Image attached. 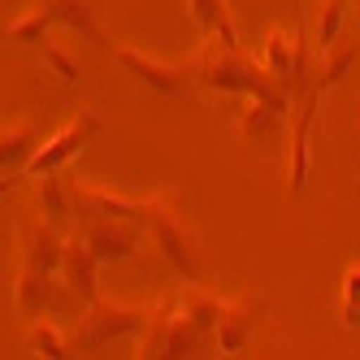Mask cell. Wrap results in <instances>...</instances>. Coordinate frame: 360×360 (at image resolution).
<instances>
[{
  "label": "cell",
  "mask_w": 360,
  "mask_h": 360,
  "mask_svg": "<svg viewBox=\"0 0 360 360\" xmlns=\"http://www.w3.org/2000/svg\"><path fill=\"white\" fill-rule=\"evenodd\" d=\"M195 79L209 91H230V96H248V100H269V105L291 113V87L265 70V61L243 57L239 48H230L221 39H213L195 61Z\"/></svg>",
  "instance_id": "obj_1"
},
{
  "label": "cell",
  "mask_w": 360,
  "mask_h": 360,
  "mask_svg": "<svg viewBox=\"0 0 360 360\" xmlns=\"http://www.w3.org/2000/svg\"><path fill=\"white\" fill-rule=\"evenodd\" d=\"M356 61V48H339V53H321V61H313V79L308 87L295 96L291 105V148H287V191L300 195L308 187V165H313V152H308V139H313V122L326 91L343 79V70Z\"/></svg>",
  "instance_id": "obj_2"
},
{
  "label": "cell",
  "mask_w": 360,
  "mask_h": 360,
  "mask_svg": "<svg viewBox=\"0 0 360 360\" xmlns=\"http://www.w3.org/2000/svg\"><path fill=\"white\" fill-rule=\"evenodd\" d=\"M213 352H221L217 334L187 317V308L178 304V291H169L161 304H152V321L139 334L143 360H183V356H213Z\"/></svg>",
  "instance_id": "obj_3"
},
{
  "label": "cell",
  "mask_w": 360,
  "mask_h": 360,
  "mask_svg": "<svg viewBox=\"0 0 360 360\" xmlns=\"http://www.w3.org/2000/svg\"><path fill=\"white\" fill-rule=\"evenodd\" d=\"M152 321V308H135V304H113V300H91L87 313L79 317V330H74V347L91 352L105 347L113 339H135L143 334Z\"/></svg>",
  "instance_id": "obj_4"
},
{
  "label": "cell",
  "mask_w": 360,
  "mask_h": 360,
  "mask_svg": "<svg viewBox=\"0 0 360 360\" xmlns=\"http://www.w3.org/2000/svg\"><path fill=\"white\" fill-rule=\"evenodd\" d=\"M152 239H157V248H161V256L183 274L187 282H195L200 278V248H195V230H191V221H187V213H183V200H178V191H165L161 195V209H157V217H152Z\"/></svg>",
  "instance_id": "obj_5"
},
{
  "label": "cell",
  "mask_w": 360,
  "mask_h": 360,
  "mask_svg": "<svg viewBox=\"0 0 360 360\" xmlns=\"http://www.w3.org/2000/svg\"><path fill=\"white\" fill-rule=\"evenodd\" d=\"M74 204H79V217H122V221H139L143 230L152 226L161 209V195H122L109 187H96V183H70Z\"/></svg>",
  "instance_id": "obj_6"
},
{
  "label": "cell",
  "mask_w": 360,
  "mask_h": 360,
  "mask_svg": "<svg viewBox=\"0 0 360 360\" xmlns=\"http://www.w3.org/2000/svg\"><path fill=\"white\" fill-rule=\"evenodd\" d=\"M96 131H100V117L87 109V113H79L74 122H65L61 131L53 135V139H44L39 143V152L31 157V165H27V178H44V174H61L79 152L96 139Z\"/></svg>",
  "instance_id": "obj_7"
},
{
  "label": "cell",
  "mask_w": 360,
  "mask_h": 360,
  "mask_svg": "<svg viewBox=\"0 0 360 360\" xmlns=\"http://www.w3.org/2000/svg\"><path fill=\"white\" fill-rule=\"evenodd\" d=\"M83 239L91 243V252L100 256V265H122L139 256V239L143 226L139 221H122V217H83L79 221Z\"/></svg>",
  "instance_id": "obj_8"
},
{
  "label": "cell",
  "mask_w": 360,
  "mask_h": 360,
  "mask_svg": "<svg viewBox=\"0 0 360 360\" xmlns=\"http://www.w3.org/2000/svg\"><path fill=\"white\" fill-rule=\"evenodd\" d=\"M113 61L131 74V79L139 83V87H148V91H157V96H169V100H178V96H187L191 91V74L183 70V65H169V61H157V57H148V53H139V48H113Z\"/></svg>",
  "instance_id": "obj_9"
},
{
  "label": "cell",
  "mask_w": 360,
  "mask_h": 360,
  "mask_svg": "<svg viewBox=\"0 0 360 360\" xmlns=\"http://www.w3.org/2000/svg\"><path fill=\"white\" fill-rule=\"evenodd\" d=\"M61 282L65 291L79 300V304H91L100 300V256L91 252V243L83 239V230H70L65 239V261H61Z\"/></svg>",
  "instance_id": "obj_10"
},
{
  "label": "cell",
  "mask_w": 360,
  "mask_h": 360,
  "mask_svg": "<svg viewBox=\"0 0 360 360\" xmlns=\"http://www.w3.org/2000/svg\"><path fill=\"white\" fill-rule=\"evenodd\" d=\"M265 313V300H230L226 313H221V326H217V347L221 356H243L248 352V339L256 321Z\"/></svg>",
  "instance_id": "obj_11"
},
{
  "label": "cell",
  "mask_w": 360,
  "mask_h": 360,
  "mask_svg": "<svg viewBox=\"0 0 360 360\" xmlns=\"http://www.w3.org/2000/svg\"><path fill=\"white\" fill-rule=\"evenodd\" d=\"M35 152H39L35 126L13 122V126H5V131H0V174H5V191L18 183V178H27V165H31Z\"/></svg>",
  "instance_id": "obj_12"
},
{
  "label": "cell",
  "mask_w": 360,
  "mask_h": 360,
  "mask_svg": "<svg viewBox=\"0 0 360 360\" xmlns=\"http://www.w3.org/2000/svg\"><path fill=\"white\" fill-rule=\"evenodd\" d=\"M187 9H191L195 27L204 35H213V39H221L230 48H239V27H235V18H230L226 0H187Z\"/></svg>",
  "instance_id": "obj_13"
},
{
  "label": "cell",
  "mask_w": 360,
  "mask_h": 360,
  "mask_svg": "<svg viewBox=\"0 0 360 360\" xmlns=\"http://www.w3.org/2000/svg\"><path fill=\"white\" fill-rule=\"evenodd\" d=\"M13 300H18V308L27 317H39L48 304H53V274H44V269H27L22 265V274H18V287H13Z\"/></svg>",
  "instance_id": "obj_14"
},
{
  "label": "cell",
  "mask_w": 360,
  "mask_h": 360,
  "mask_svg": "<svg viewBox=\"0 0 360 360\" xmlns=\"http://www.w3.org/2000/svg\"><path fill=\"white\" fill-rule=\"evenodd\" d=\"M287 122H291L287 109L269 105V100H252V109L239 122V135L243 139H274V135H282V126H287Z\"/></svg>",
  "instance_id": "obj_15"
},
{
  "label": "cell",
  "mask_w": 360,
  "mask_h": 360,
  "mask_svg": "<svg viewBox=\"0 0 360 360\" xmlns=\"http://www.w3.org/2000/svg\"><path fill=\"white\" fill-rule=\"evenodd\" d=\"M178 304L187 308V317H191L195 326H204V330H213V334H217L221 313H226V304H230V300H217V295H209L204 287H195V282H187V287L178 291Z\"/></svg>",
  "instance_id": "obj_16"
},
{
  "label": "cell",
  "mask_w": 360,
  "mask_h": 360,
  "mask_svg": "<svg viewBox=\"0 0 360 360\" xmlns=\"http://www.w3.org/2000/svg\"><path fill=\"white\" fill-rule=\"evenodd\" d=\"M39 209H44V217L53 221V226H61V230H65V221L79 213V204H74L70 183H61L57 174H44V183H39Z\"/></svg>",
  "instance_id": "obj_17"
},
{
  "label": "cell",
  "mask_w": 360,
  "mask_h": 360,
  "mask_svg": "<svg viewBox=\"0 0 360 360\" xmlns=\"http://www.w3.org/2000/svg\"><path fill=\"white\" fill-rule=\"evenodd\" d=\"M27 347H31L35 356H53V360L79 352V347H74V334H61L53 321H44V317L31 321V330H27Z\"/></svg>",
  "instance_id": "obj_18"
},
{
  "label": "cell",
  "mask_w": 360,
  "mask_h": 360,
  "mask_svg": "<svg viewBox=\"0 0 360 360\" xmlns=\"http://www.w3.org/2000/svg\"><path fill=\"white\" fill-rule=\"evenodd\" d=\"M44 5H48V13L57 18V27H70V31H79V35H87L96 44H105V35H100L96 18L87 9V0H44Z\"/></svg>",
  "instance_id": "obj_19"
},
{
  "label": "cell",
  "mask_w": 360,
  "mask_h": 360,
  "mask_svg": "<svg viewBox=\"0 0 360 360\" xmlns=\"http://www.w3.org/2000/svg\"><path fill=\"white\" fill-rule=\"evenodd\" d=\"M53 27H57V18L48 13V5H44V9H31V13L13 18L9 27H5V39L9 44H44Z\"/></svg>",
  "instance_id": "obj_20"
},
{
  "label": "cell",
  "mask_w": 360,
  "mask_h": 360,
  "mask_svg": "<svg viewBox=\"0 0 360 360\" xmlns=\"http://www.w3.org/2000/svg\"><path fill=\"white\" fill-rule=\"evenodd\" d=\"M343 13H347V0H326V5H321V18H317V44H321V53H334Z\"/></svg>",
  "instance_id": "obj_21"
},
{
  "label": "cell",
  "mask_w": 360,
  "mask_h": 360,
  "mask_svg": "<svg viewBox=\"0 0 360 360\" xmlns=\"http://www.w3.org/2000/svg\"><path fill=\"white\" fill-rule=\"evenodd\" d=\"M44 65L53 70L61 83H79V74H83V70H79V61H74L61 44H44Z\"/></svg>",
  "instance_id": "obj_22"
},
{
  "label": "cell",
  "mask_w": 360,
  "mask_h": 360,
  "mask_svg": "<svg viewBox=\"0 0 360 360\" xmlns=\"http://www.w3.org/2000/svg\"><path fill=\"white\" fill-rule=\"evenodd\" d=\"M343 321L360 326V265H352L343 274Z\"/></svg>",
  "instance_id": "obj_23"
},
{
  "label": "cell",
  "mask_w": 360,
  "mask_h": 360,
  "mask_svg": "<svg viewBox=\"0 0 360 360\" xmlns=\"http://www.w3.org/2000/svg\"><path fill=\"white\" fill-rule=\"evenodd\" d=\"M352 5H360V0H352Z\"/></svg>",
  "instance_id": "obj_24"
}]
</instances>
